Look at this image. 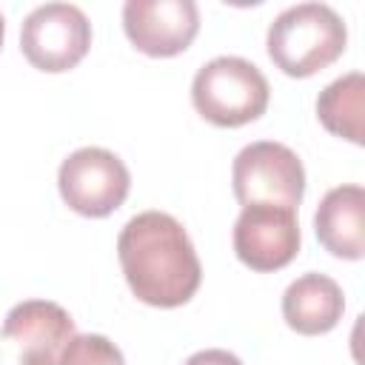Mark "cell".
I'll use <instances>...</instances> for the list:
<instances>
[{
  "label": "cell",
  "instance_id": "1",
  "mask_svg": "<svg viewBox=\"0 0 365 365\" xmlns=\"http://www.w3.org/2000/svg\"><path fill=\"white\" fill-rule=\"evenodd\" d=\"M117 257L131 294L154 308H177L188 302L202 279L188 231L165 211H143L131 217L117 237Z\"/></svg>",
  "mask_w": 365,
  "mask_h": 365
},
{
  "label": "cell",
  "instance_id": "2",
  "mask_svg": "<svg viewBox=\"0 0 365 365\" xmlns=\"http://www.w3.org/2000/svg\"><path fill=\"white\" fill-rule=\"evenodd\" d=\"M348 43L345 20L328 3H297L268 26V57L291 77H308L331 66Z\"/></svg>",
  "mask_w": 365,
  "mask_h": 365
},
{
  "label": "cell",
  "instance_id": "3",
  "mask_svg": "<svg viewBox=\"0 0 365 365\" xmlns=\"http://www.w3.org/2000/svg\"><path fill=\"white\" fill-rule=\"evenodd\" d=\"M268 80L245 57L222 54L197 68L191 83L194 108L214 125H245L268 108Z\"/></svg>",
  "mask_w": 365,
  "mask_h": 365
},
{
  "label": "cell",
  "instance_id": "4",
  "mask_svg": "<svg viewBox=\"0 0 365 365\" xmlns=\"http://www.w3.org/2000/svg\"><path fill=\"white\" fill-rule=\"evenodd\" d=\"M234 197L242 205L265 202L297 211L305 194V168L302 160L282 143L259 140L245 145L234 157L231 168Z\"/></svg>",
  "mask_w": 365,
  "mask_h": 365
},
{
  "label": "cell",
  "instance_id": "5",
  "mask_svg": "<svg viewBox=\"0 0 365 365\" xmlns=\"http://www.w3.org/2000/svg\"><path fill=\"white\" fill-rule=\"evenodd\" d=\"M57 185L71 211L83 217H106L128 197L131 174L114 151L86 145L63 160Z\"/></svg>",
  "mask_w": 365,
  "mask_h": 365
},
{
  "label": "cell",
  "instance_id": "6",
  "mask_svg": "<svg viewBox=\"0 0 365 365\" xmlns=\"http://www.w3.org/2000/svg\"><path fill=\"white\" fill-rule=\"evenodd\" d=\"M20 46L31 66L43 71H68L91 46V23L74 3H43L26 14Z\"/></svg>",
  "mask_w": 365,
  "mask_h": 365
},
{
  "label": "cell",
  "instance_id": "7",
  "mask_svg": "<svg viewBox=\"0 0 365 365\" xmlns=\"http://www.w3.org/2000/svg\"><path fill=\"white\" fill-rule=\"evenodd\" d=\"M299 251L297 211L279 205H242L234 222V254L254 271H277Z\"/></svg>",
  "mask_w": 365,
  "mask_h": 365
},
{
  "label": "cell",
  "instance_id": "8",
  "mask_svg": "<svg viewBox=\"0 0 365 365\" xmlns=\"http://www.w3.org/2000/svg\"><path fill=\"white\" fill-rule=\"evenodd\" d=\"M123 29L140 51L171 57L185 51L197 37L200 9L194 0H125Z\"/></svg>",
  "mask_w": 365,
  "mask_h": 365
},
{
  "label": "cell",
  "instance_id": "9",
  "mask_svg": "<svg viewBox=\"0 0 365 365\" xmlns=\"http://www.w3.org/2000/svg\"><path fill=\"white\" fill-rule=\"evenodd\" d=\"M3 336L20 345V365H57L74 336V319L51 299H26L6 314Z\"/></svg>",
  "mask_w": 365,
  "mask_h": 365
},
{
  "label": "cell",
  "instance_id": "10",
  "mask_svg": "<svg viewBox=\"0 0 365 365\" xmlns=\"http://www.w3.org/2000/svg\"><path fill=\"white\" fill-rule=\"evenodd\" d=\"M314 231L325 251L342 259L365 254V191L362 185L331 188L314 214Z\"/></svg>",
  "mask_w": 365,
  "mask_h": 365
},
{
  "label": "cell",
  "instance_id": "11",
  "mask_svg": "<svg viewBox=\"0 0 365 365\" xmlns=\"http://www.w3.org/2000/svg\"><path fill=\"white\" fill-rule=\"evenodd\" d=\"M342 288L325 274H302L282 294V317L288 328L305 336L331 331L342 319Z\"/></svg>",
  "mask_w": 365,
  "mask_h": 365
},
{
  "label": "cell",
  "instance_id": "12",
  "mask_svg": "<svg viewBox=\"0 0 365 365\" xmlns=\"http://www.w3.org/2000/svg\"><path fill=\"white\" fill-rule=\"evenodd\" d=\"M362 111H365V77L362 71H348L328 83L319 97H317V114L322 125L356 145L365 143V125H362Z\"/></svg>",
  "mask_w": 365,
  "mask_h": 365
},
{
  "label": "cell",
  "instance_id": "13",
  "mask_svg": "<svg viewBox=\"0 0 365 365\" xmlns=\"http://www.w3.org/2000/svg\"><path fill=\"white\" fill-rule=\"evenodd\" d=\"M57 365H125L123 351L103 334H74Z\"/></svg>",
  "mask_w": 365,
  "mask_h": 365
},
{
  "label": "cell",
  "instance_id": "14",
  "mask_svg": "<svg viewBox=\"0 0 365 365\" xmlns=\"http://www.w3.org/2000/svg\"><path fill=\"white\" fill-rule=\"evenodd\" d=\"M185 365H242L237 354L231 351H222V348H205V351H197L185 359Z\"/></svg>",
  "mask_w": 365,
  "mask_h": 365
},
{
  "label": "cell",
  "instance_id": "15",
  "mask_svg": "<svg viewBox=\"0 0 365 365\" xmlns=\"http://www.w3.org/2000/svg\"><path fill=\"white\" fill-rule=\"evenodd\" d=\"M3 34H6V23H3V14H0V46H3Z\"/></svg>",
  "mask_w": 365,
  "mask_h": 365
}]
</instances>
